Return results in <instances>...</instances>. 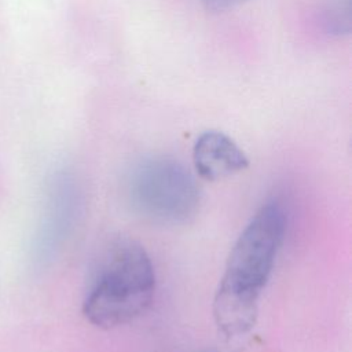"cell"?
<instances>
[{
	"label": "cell",
	"mask_w": 352,
	"mask_h": 352,
	"mask_svg": "<svg viewBox=\"0 0 352 352\" xmlns=\"http://www.w3.org/2000/svg\"><path fill=\"white\" fill-rule=\"evenodd\" d=\"M287 216L278 199L253 214L228 254L214 300L213 316L227 337L248 333L256 323L258 301L285 239Z\"/></svg>",
	"instance_id": "obj_1"
},
{
	"label": "cell",
	"mask_w": 352,
	"mask_h": 352,
	"mask_svg": "<svg viewBox=\"0 0 352 352\" xmlns=\"http://www.w3.org/2000/svg\"><path fill=\"white\" fill-rule=\"evenodd\" d=\"M155 293V271L146 249L117 238L106 249L82 302L88 322L100 329L126 324L142 316Z\"/></svg>",
	"instance_id": "obj_2"
},
{
	"label": "cell",
	"mask_w": 352,
	"mask_h": 352,
	"mask_svg": "<svg viewBox=\"0 0 352 352\" xmlns=\"http://www.w3.org/2000/svg\"><path fill=\"white\" fill-rule=\"evenodd\" d=\"M126 195L132 209L160 224H183L199 206L195 176L179 160L154 155L138 162L126 179Z\"/></svg>",
	"instance_id": "obj_3"
},
{
	"label": "cell",
	"mask_w": 352,
	"mask_h": 352,
	"mask_svg": "<svg viewBox=\"0 0 352 352\" xmlns=\"http://www.w3.org/2000/svg\"><path fill=\"white\" fill-rule=\"evenodd\" d=\"M80 210V188L67 173L54 177L48 190L45 212L37 236L40 258H50L66 242Z\"/></svg>",
	"instance_id": "obj_4"
},
{
	"label": "cell",
	"mask_w": 352,
	"mask_h": 352,
	"mask_svg": "<svg viewBox=\"0 0 352 352\" xmlns=\"http://www.w3.org/2000/svg\"><path fill=\"white\" fill-rule=\"evenodd\" d=\"M192 161L197 173L208 182L226 179L249 166V158L243 150L219 131H206L197 139Z\"/></svg>",
	"instance_id": "obj_5"
},
{
	"label": "cell",
	"mask_w": 352,
	"mask_h": 352,
	"mask_svg": "<svg viewBox=\"0 0 352 352\" xmlns=\"http://www.w3.org/2000/svg\"><path fill=\"white\" fill-rule=\"evenodd\" d=\"M206 7L210 10H227L239 4L243 0H204Z\"/></svg>",
	"instance_id": "obj_6"
},
{
	"label": "cell",
	"mask_w": 352,
	"mask_h": 352,
	"mask_svg": "<svg viewBox=\"0 0 352 352\" xmlns=\"http://www.w3.org/2000/svg\"><path fill=\"white\" fill-rule=\"evenodd\" d=\"M204 352H217V351H213V349H206V351H204Z\"/></svg>",
	"instance_id": "obj_7"
}]
</instances>
